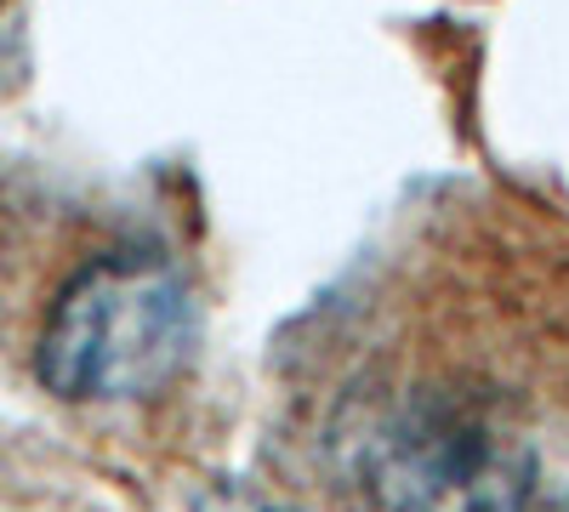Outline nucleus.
<instances>
[{
	"mask_svg": "<svg viewBox=\"0 0 569 512\" xmlns=\"http://www.w3.org/2000/svg\"><path fill=\"white\" fill-rule=\"evenodd\" d=\"M342 479L370 512H530L536 450L461 393L365 399L337 433Z\"/></svg>",
	"mask_w": 569,
	"mask_h": 512,
	"instance_id": "f257e3e1",
	"label": "nucleus"
},
{
	"mask_svg": "<svg viewBox=\"0 0 569 512\" xmlns=\"http://www.w3.org/2000/svg\"><path fill=\"white\" fill-rule=\"evenodd\" d=\"M194 348L188 285L154 257L86 262L46 313L34 348L58 399H149L177 382Z\"/></svg>",
	"mask_w": 569,
	"mask_h": 512,
	"instance_id": "f03ea898",
	"label": "nucleus"
},
{
	"mask_svg": "<svg viewBox=\"0 0 569 512\" xmlns=\"http://www.w3.org/2000/svg\"><path fill=\"white\" fill-rule=\"evenodd\" d=\"M194 512H297V506H284V501H273V495H262L251 484H211L194 501Z\"/></svg>",
	"mask_w": 569,
	"mask_h": 512,
	"instance_id": "7ed1b4c3",
	"label": "nucleus"
}]
</instances>
